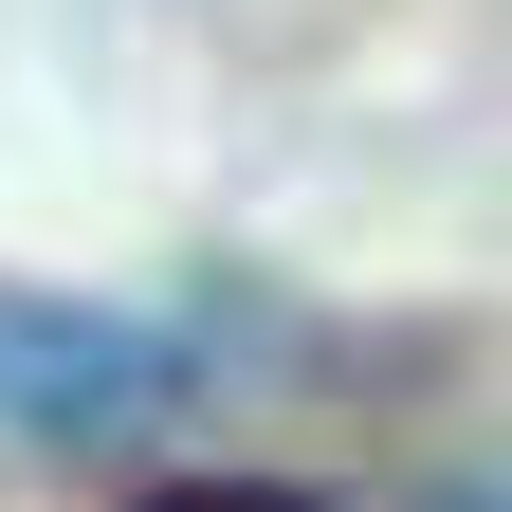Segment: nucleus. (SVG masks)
<instances>
[{
	"instance_id": "obj_2",
	"label": "nucleus",
	"mask_w": 512,
	"mask_h": 512,
	"mask_svg": "<svg viewBox=\"0 0 512 512\" xmlns=\"http://www.w3.org/2000/svg\"><path fill=\"white\" fill-rule=\"evenodd\" d=\"M147 512H330V494H293V476H183V494H147Z\"/></svg>"
},
{
	"instance_id": "obj_1",
	"label": "nucleus",
	"mask_w": 512,
	"mask_h": 512,
	"mask_svg": "<svg viewBox=\"0 0 512 512\" xmlns=\"http://www.w3.org/2000/svg\"><path fill=\"white\" fill-rule=\"evenodd\" d=\"M183 403V348L147 311H92V293H37L0 275V439H128Z\"/></svg>"
}]
</instances>
